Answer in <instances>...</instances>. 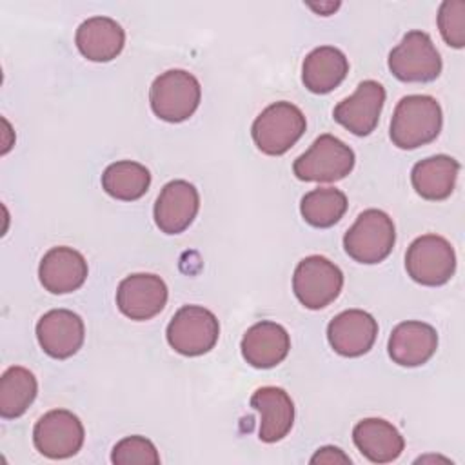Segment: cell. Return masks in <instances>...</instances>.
Instances as JSON below:
<instances>
[{
  "instance_id": "1",
  "label": "cell",
  "mask_w": 465,
  "mask_h": 465,
  "mask_svg": "<svg viewBox=\"0 0 465 465\" xmlns=\"http://www.w3.org/2000/svg\"><path fill=\"white\" fill-rule=\"evenodd\" d=\"M443 124L440 104L427 94L403 96L391 120V140L400 149H416L438 138Z\"/></svg>"
},
{
  "instance_id": "2",
  "label": "cell",
  "mask_w": 465,
  "mask_h": 465,
  "mask_svg": "<svg viewBox=\"0 0 465 465\" xmlns=\"http://www.w3.org/2000/svg\"><path fill=\"white\" fill-rule=\"evenodd\" d=\"M307 122L300 107L291 102H274L265 107L251 127L254 145L269 156L287 153L305 133Z\"/></svg>"
},
{
  "instance_id": "3",
  "label": "cell",
  "mask_w": 465,
  "mask_h": 465,
  "mask_svg": "<svg viewBox=\"0 0 465 465\" xmlns=\"http://www.w3.org/2000/svg\"><path fill=\"white\" fill-rule=\"evenodd\" d=\"M202 98V87L194 74L183 69H169L154 78L149 89L153 113L165 122L178 124L193 116Z\"/></svg>"
},
{
  "instance_id": "4",
  "label": "cell",
  "mask_w": 465,
  "mask_h": 465,
  "mask_svg": "<svg viewBox=\"0 0 465 465\" xmlns=\"http://www.w3.org/2000/svg\"><path fill=\"white\" fill-rule=\"evenodd\" d=\"M396 242L392 218L380 209H367L358 214L352 227L343 236L345 252L360 263L383 262Z\"/></svg>"
},
{
  "instance_id": "5",
  "label": "cell",
  "mask_w": 465,
  "mask_h": 465,
  "mask_svg": "<svg viewBox=\"0 0 465 465\" xmlns=\"http://www.w3.org/2000/svg\"><path fill=\"white\" fill-rule=\"evenodd\" d=\"M354 167V151L332 134L318 136L312 145L300 154L292 171L303 182H338Z\"/></svg>"
},
{
  "instance_id": "6",
  "label": "cell",
  "mask_w": 465,
  "mask_h": 465,
  "mask_svg": "<svg viewBox=\"0 0 465 465\" xmlns=\"http://www.w3.org/2000/svg\"><path fill=\"white\" fill-rule=\"evenodd\" d=\"M169 345L183 356L209 352L220 336L216 316L202 305H183L171 318L165 331Z\"/></svg>"
},
{
  "instance_id": "7",
  "label": "cell",
  "mask_w": 465,
  "mask_h": 465,
  "mask_svg": "<svg viewBox=\"0 0 465 465\" xmlns=\"http://www.w3.org/2000/svg\"><path fill=\"white\" fill-rule=\"evenodd\" d=\"M343 287V272L336 263L320 254L303 258L292 274V291L307 309H323L334 302Z\"/></svg>"
},
{
  "instance_id": "8",
  "label": "cell",
  "mask_w": 465,
  "mask_h": 465,
  "mask_svg": "<svg viewBox=\"0 0 465 465\" xmlns=\"http://www.w3.org/2000/svg\"><path fill=\"white\" fill-rule=\"evenodd\" d=\"M405 269L407 274L421 285H443L456 271L454 249L443 236L423 234L409 245Z\"/></svg>"
},
{
  "instance_id": "9",
  "label": "cell",
  "mask_w": 465,
  "mask_h": 465,
  "mask_svg": "<svg viewBox=\"0 0 465 465\" xmlns=\"http://www.w3.org/2000/svg\"><path fill=\"white\" fill-rule=\"evenodd\" d=\"M389 69L401 82H432L441 73V58L430 36L414 29L389 53Z\"/></svg>"
},
{
  "instance_id": "10",
  "label": "cell",
  "mask_w": 465,
  "mask_h": 465,
  "mask_svg": "<svg viewBox=\"0 0 465 465\" xmlns=\"http://www.w3.org/2000/svg\"><path fill=\"white\" fill-rule=\"evenodd\" d=\"M84 425L76 414L65 409L45 412L33 429L36 450L51 460L74 456L84 445Z\"/></svg>"
},
{
  "instance_id": "11",
  "label": "cell",
  "mask_w": 465,
  "mask_h": 465,
  "mask_svg": "<svg viewBox=\"0 0 465 465\" xmlns=\"http://www.w3.org/2000/svg\"><path fill=\"white\" fill-rule=\"evenodd\" d=\"M167 303L165 282L151 272H136L124 278L116 291L120 312L131 320L145 322L162 312Z\"/></svg>"
},
{
  "instance_id": "12",
  "label": "cell",
  "mask_w": 465,
  "mask_h": 465,
  "mask_svg": "<svg viewBox=\"0 0 465 465\" xmlns=\"http://www.w3.org/2000/svg\"><path fill=\"white\" fill-rule=\"evenodd\" d=\"M385 104V89L376 80H363L354 94L341 100L334 111V120L356 136L371 134L380 120Z\"/></svg>"
},
{
  "instance_id": "13",
  "label": "cell",
  "mask_w": 465,
  "mask_h": 465,
  "mask_svg": "<svg viewBox=\"0 0 465 465\" xmlns=\"http://www.w3.org/2000/svg\"><path fill=\"white\" fill-rule=\"evenodd\" d=\"M200 209V194L187 180L165 183L154 202V223L165 234L183 232Z\"/></svg>"
},
{
  "instance_id": "14",
  "label": "cell",
  "mask_w": 465,
  "mask_h": 465,
  "mask_svg": "<svg viewBox=\"0 0 465 465\" xmlns=\"http://www.w3.org/2000/svg\"><path fill=\"white\" fill-rule=\"evenodd\" d=\"M82 318L69 309L47 311L36 323V340L42 351L56 360L71 358L84 343Z\"/></svg>"
},
{
  "instance_id": "15",
  "label": "cell",
  "mask_w": 465,
  "mask_h": 465,
  "mask_svg": "<svg viewBox=\"0 0 465 465\" xmlns=\"http://www.w3.org/2000/svg\"><path fill=\"white\" fill-rule=\"evenodd\" d=\"M378 336L376 320L361 311L349 309L336 314L327 325V340L334 352L347 358H356L371 351Z\"/></svg>"
},
{
  "instance_id": "16",
  "label": "cell",
  "mask_w": 465,
  "mask_h": 465,
  "mask_svg": "<svg viewBox=\"0 0 465 465\" xmlns=\"http://www.w3.org/2000/svg\"><path fill=\"white\" fill-rule=\"evenodd\" d=\"M38 278L45 291L67 294L80 289L87 278V262L73 247L58 245L49 249L40 260Z\"/></svg>"
},
{
  "instance_id": "17",
  "label": "cell",
  "mask_w": 465,
  "mask_h": 465,
  "mask_svg": "<svg viewBox=\"0 0 465 465\" xmlns=\"http://www.w3.org/2000/svg\"><path fill=\"white\" fill-rule=\"evenodd\" d=\"M438 349L436 329L425 322H401L398 323L387 343L389 356L401 367H418L427 363Z\"/></svg>"
},
{
  "instance_id": "18",
  "label": "cell",
  "mask_w": 465,
  "mask_h": 465,
  "mask_svg": "<svg viewBox=\"0 0 465 465\" xmlns=\"http://www.w3.org/2000/svg\"><path fill=\"white\" fill-rule=\"evenodd\" d=\"M243 360L256 369H271L282 363L291 349L285 327L276 322H258L249 327L240 343Z\"/></svg>"
},
{
  "instance_id": "19",
  "label": "cell",
  "mask_w": 465,
  "mask_h": 465,
  "mask_svg": "<svg viewBox=\"0 0 465 465\" xmlns=\"http://www.w3.org/2000/svg\"><path fill=\"white\" fill-rule=\"evenodd\" d=\"M251 407L260 414L258 436L265 443L280 441L294 423V403L280 387H260L251 396Z\"/></svg>"
},
{
  "instance_id": "20",
  "label": "cell",
  "mask_w": 465,
  "mask_h": 465,
  "mask_svg": "<svg viewBox=\"0 0 465 465\" xmlns=\"http://www.w3.org/2000/svg\"><path fill=\"white\" fill-rule=\"evenodd\" d=\"M76 47L91 62H109L116 58L125 44V31L109 16H91L76 29Z\"/></svg>"
},
{
  "instance_id": "21",
  "label": "cell",
  "mask_w": 465,
  "mask_h": 465,
  "mask_svg": "<svg viewBox=\"0 0 465 465\" xmlns=\"http://www.w3.org/2000/svg\"><path fill=\"white\" fill-rule=\"evenodd\" d=\"M352 441L356 449L372 463L394 461L405 447L400 430L387 420L365 418L352 429Z\"/></svg>"
},
{
  "instance_id": "22",
  "label": "cell",
  "mask_w": 465,
  "mask_h": 465,
  "mask_svg": "<svg viewBox=\"0 0 465 465\" xmlns=\"http://www.w3.org/2000/svg\"><path fill=\"white\" fill-rule=\"evenodd\" d=\"M349 73L347 56L332 45H322L312 49L302 65L303 85L316 94L331 93L338 87Z\"/></svg>"
},
{
  "instance_id": "23",
  "label": "cell",
  "mask_w": 465,
  "mask_h": 465,
  "mask_svg": "<svg viewBox=\"0 0 465 465\" xmlns=\"http://www.w3.org/2000/svg\"><path fill=\"white\" fill-rule=\"evenodd\" d=\"M460 173V163L452 156L436 154L418 162L411 171L414 191L432 202L445 200L452 194Z\"/></svg>"
},
{
  "instance_id": "24",
  "label": "cell",
  "mask_w": 465,
  "mask_h": 465,
  "mask_svg": "<svg viewBox=\"0 0 465 465\" xmlns=\"http://www.w3.org/2000/svg\"><path fill=\"white\" fill-rule=\"evenodd\" d=\"M151 185V173L145 165L133 160H120L105 167L102 174L104 191L122 202L142 198Z\"/></svg>"
},
{
  "instance_id": "25",
  "label": "cell",
  "mask_w": 465,
  "mask_h": 465,
  "mask_svg": "<svg viewBox=\"0 0 465 465\" xmlns=\"http://www.w3.org/2000/svg\"><path fill=\"white\" fill-rule=\"evenodd\" d=\"M36 392L38 383L29 369L9 367L0 378V416L4 420L22 416L35 401Z\"/></svg>"
},
{
  "instance_id": "26",
  "label": "cell",
  "mask_w": 465,
  "mask_h": 465,
  "mask_svg": "<svg viewBox=\"0 0 465 465\" xmlns=\"http://www.w3.org/2000/svg\"><path fill=\"white\" fill-rule=\"evenodd\" d=\"M347 211V196L336 187H318L303 194L300 202V213L303 220L312 227H331Z\"/></svg>"
},
{
  "instance_id": "27",
  "label": "cell",
  "mask_w": 465,
  "mask_h": 465,
  "mask_svg": "<svg viewBox=\"0 0 465 465\" xmlns=\"http://www.w3.org/2000/svg\"><path fill=\"white\" fill-rule=\"evenodd\" d=\"M111 461L114 465H158L160 454L151 440L143 436H127L113 447Z\"/></svg>"
},
{
  "instance_id": "28",
  "label": "cell",
  "mask_w": 465,
  "mask_h": 465,
  "mask_svg": "<svg viewBox=\"0 0 465 465\" xmlns=\"http://www.w3.org/2000/svg\"><path fill=\"white\" fill-rule=\"evenodd\" d=\"M438 29L441 38L450 47L461 49L465 45V2L445 0L438 11Z\"/></svg>"
},
{
  "instance_id": "29",
  "label": "cell",
  "mask_w": 465,
  "mask_h": 465,
  "mask_svg": "<svg viewBox=\"0 0 465 465\" xmlns=\"http://www.w3.org/2000/svg\"><path fill=\"white\" fill-rule=\"evenodd\" d=\"M311 463H351V458L341 449L327 445L316 450V454L311 458Z\"/></svg>"
},
{
  "instance_id": "30",
  "label": "cell",
  "mask_w": 465,
  "mask_h": 465,
  "mask_svg": "<svg viewBox=\"0 0 465 465\" xmlns=\"http://www.w3.org/2000/svg\"><path fill=\"white\" fill-rule=\"evenodd\" d=\"M309 7H311V9H314V11H318V13H322L323 16H327L325 9H329V13H331V11H336V9L340 7V4H327V5H314V4H311Z\"/></svg>"
}]
</instances>
